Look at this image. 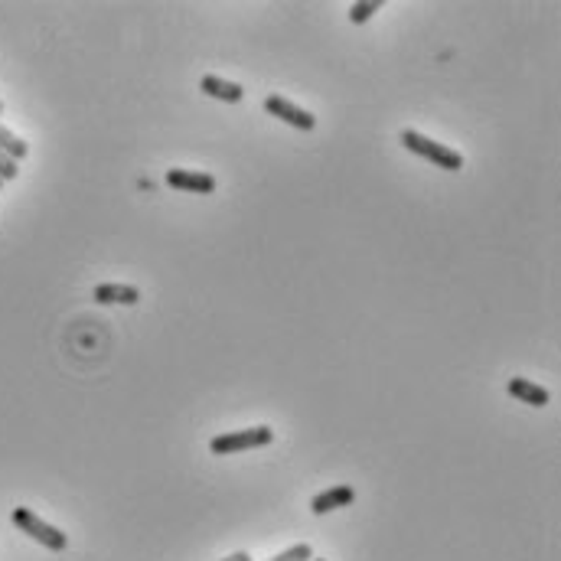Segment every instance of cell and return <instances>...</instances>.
<instances>
[{
  "mask_svg": "<svg viewBox=\"0 0 561 561\" xmlns=\"http://www.w3.org/2000/svg\"><path fill=\"white\" fill-rule=\"evenodd\" d=\"M398 141H402L405 151H411V154H418V157L431 160L434 167L451 170V173L464 170V157H460V154L454 151V147H447V144H441V141H431V137H425V134L415 131V128H405Z\"/></svg>",
  "mask_w": 561,
  "mask_h": 561,
  "instance_id": "obj_1",
  "label": "cell"
},
{
  "mask_svg": "<svg viewBox=\"0 0 561 561\" xmlns=\"http://www.w3.org/2000/svg\"><path fill=\"white\" fill-rule=\"evenodd\" d=\"M14 526L20 529V532H27L30 539H36L40 545H46L49 552H66V545H69V539H66V532L62 529H56V526H49V522H43L40 516L33 513V509H27V506H20V509H14Z\"/></svg>",
  "mask_w": 561,
  "mask_h": 561,
  "instance_id": "obj_2",
  "label": "cell"
},
{
  "mask_svg": "<svg viewBox=\"0 0 561 561\" xmlns=\"http://www.w3.org/2000/svg\"><path fill=\"white\" fill-rule=\"evenodd\" d=\"M274 441L271 428L258 425V428H245V431H232V434H219V438L209 441V451L216 457L226 454H239V451H255V447H268Z\"/></svg>",
  "mask_w": 561,
  "mask_h": 561,
  "instance_id": "obj_3",
  "label": "cell"
},
{
  "mask_svg": "<svg viewBox=\"0 0 561 561\" xmlns=\"http://www.w3.org/2000/svg\"><path fill=\"white\" fill-rule=\"evenodd\" d=\"M265 111L274 118H281L284 124H291V128L297 131H314L317 128V115H310L307 108L301 105H294L288 102V98H281V95H268L265 98Z\"/></svg>",
  "mask_w": 561,
  "mask_h": 561,
  "instance_id": "obj_4",
  "label": "cell"
},
{
  "mask_svg": "<svg viewBox=\"0 0 561 561\" xmlns=\"http://www.w3.org/2000/svg\"><path fill=\"white\" fill-rule=\"evenodd\" d=\"M167 186L180 193H199V196H209L216 193V177L213 173H196V170H167Z\"/></svg>",
  "mask_w": 561,
  "mask_h": 561,
  "instance_id": "obj_5",
  "label": "cell"
},
{
  "mask_svg": "<svg viewBox=\"0 0 561 561\" xmlns=\"http://www.w3.org/2000/svg\"><path fill=\"white\" fill-rule=\"evenodd\" d=\"M506 392L513 395L516 402H526V405H532V408H545L548 402H552V395H548V389H542V385H535V382L526 379V376L509 379Z\"/></svg>",
  "mask_w": 561,
  "mask_h": 561,
  "instance_id": "obj_6",
  "label": "cell"
},
{
  "mask_svg": "<svg viewBox=\"0 0 561 561\" xmlns=\"http://www.w3.org/2000/svg\"><path fill=\"white\" fill-rule=\"evenodd\" d=\"M95 304H124V307H134L141 301V291L134 288V284H98L92 291Z\"/></svg>",
  "mask_w": 561,
  "mask_h": 561,
  "instance_id": "obj_7",
  "label": "cell"
},
{
  "mask_svg": "<svg viewBox=\"0 0 561 561\" xmlns=\"http://www.w3.org/2000/svg\"><path fill=\"white\" fill-rule=\"evenodd\" d=\"M353 500H356V490H353V486H333V490L317 493L314 500H310V509H314L317 516H323V513H333V509L349 506Z\"/></svg>",
  "mask_w": 561,
  "mask_h": 561,
  "instance_id": "obj_8",
  "label": "cell"
},
{
  "mask_svg": "<svg viewBox=\"0 0 561 561\" xmlns=\"http://www.w3.org/2000/svg\"><path fill=\"white\" fill-rule=\"evenodd\" d=\"M199 89H203L209 98H219V102H229V105H239L245 98V89L239 82H229V79H219V76H203L199 79Z\"/></svg>",
  "mask_w": 561,
  "mask_h": 561,
  "instance_id": "obj_9",
  "label": "cell"
},
{
  "mask_svg": "<svg viewBox=\"0 0 561 561\" xmlns=\"http://www.w3.org/2000/svg\"><path fill=\"white\" fill-rule=\"evenodd\" d=\"M0 154H7L10 160H23L30 154V144L23 141V137H17L10 128H4V124H0Z\"/></svg>",
  "mask_w": 561,
  "mask_h": 561,
  "instance_id": "obj_10",
  "label": "cell"
},
{
  "mask_svg": "<svg viewBox=\"0 0 561 561\" xmlns=\"http://www.w3.org/2000/svg\"><path fill=\"white\" fill-rule=\"evenodd\" d=\"M385 7V0H356L353 7H349V23H366V20H372L376 17V10H382Z\"/></svg>",
  "mask_w": 561,
  "mask_h": 561,
  "instance_id": "obj_11",
  "label": "cell"
},
{
  "mask_svg": "<svg viewBox=\"0 0 561 561\" xmlns=\"http://www.w3.org/2000/svg\"><path fill=\"white\" fill-rule=\"evenodd\" d=\"M314 558V548H310L307 542H301V545H291L288 552H281L278 558H271V561H310Z\"/></svg>",
  "mask_w": 561,
  "mask_h": 561,
  "instance_id": "obj_12",
  "label": "cell"
},
{
  "mask_svg": "<svg viewBox=\"0 0 561 561\" xmlns=\"http://www.w3.org/2000/svg\"><path fill=\"white\" fill-rule=\"evenodd\" d=\"M17 173H20L17 160H10L7 154H0V183H7V180H17Z\"/></svg>",
  "mask_w": 561,
  "mask_h": 561,
  "instance_id": "obj_13",
  "label": "cell"
},
{
  "mask_svg": "<svg viewBox=\"0 0 561 561\" xmlns=\"http://www.w3.org/2000/svg\"><path fill=\"white\" fill-rule=\"evenodd\" d=\"M219 561H252V555H248V552H232L229 558H219Z\"/></svg>",
  "mask_w": 561,
  "mask_h": 561,
  "instance_id": "obj_14",
  "label": "cell"
},
{
  "mask_svg": "<svg viewBox=\"0 0 561 561\" xmlns=\"http://www.w3.org/2000/svg\"><path fill=\"white\" fill-rule=\"evenodd\" d=\"M0 115H4V102H0Z\"/></svg>",
  "mask_w": 561,
  "mask_h": 561,
  "instance_id": "obj_15",
  "label": "cell"
},
{
  "mask_svg": "<svg viewBox=\"0 0 561 561\" xmlns=\"http://www.w3.org/2000/svg\"><path fill=\"white\" fill-rule=\"evenodd\" d=\"M310 561H327V558H310Z\"/></svg>",
  "mask_w": 561,
  "mask_h": 561,
  "instance_id": "obj_16",
  "label": "cell"
},
{
  "mask_svg": "<svg viewBox=\"0 0 561 561\" xmlns=\"http://www.w3.org/2000/svg\"><path fill=\"white\" fill-rule=\"evenodd\" d=\"M0 190H4V183H0Z\"/></svg>",
  "mask_w": 561,
  "mask_h": 561,
  "instance_id": "obj_17",
  "label": "cell"
}]
</instances>
